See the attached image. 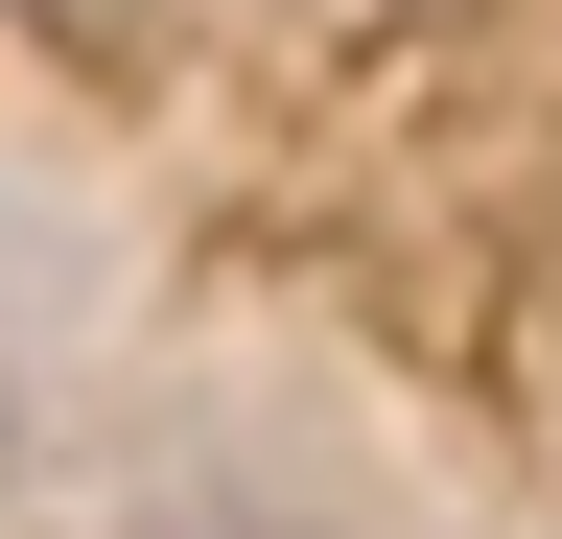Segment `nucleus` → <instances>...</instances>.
Listing matches in <instances>:
<instances>
[{"mask_svg":"<svg viewBox=\"0 0 562 539\" xmlns=\"http://www.w3.org/2000/svg\"><path fill=\"white\" fill-rule=\"evenodd\" d=\"M0 493H24V352H0Z\"/></svg>","mask_w":562,"mask_h":539,"instance_id":"1","label":"nucleus"},{"mask_svg":"<svg viewBox=\"0 0 562 539\" xmlns=\"http://www.w3.org/2000/svg\"><path fill=\"white\" fill-rule=\"evenodd\" d=\"M165 539H258V516H211V493H188V516H165Z\"/></svg>","mask_w":562,"mask_h":539,"instance_id":"2","label":"nucleus"}]
</instances>
